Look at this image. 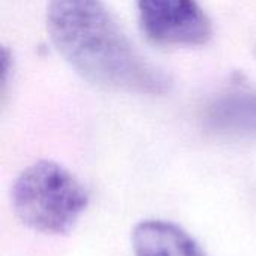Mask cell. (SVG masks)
<instances>
[{
  "label": "cell",
  "instance_id": "6da1fadb",
  "mask_svg": "<svg viewBox=\"0 0 256 256\" xmlns=\"http://www.w3.org/2000/svg\"><path fill=\"white\" fill-rule=\"evenodd\" d=\"M46 30L60 57L92 84L140 94H164L171 87L102 0H48Z\"/></svg>",
  "mask_w": 256,
  "mask_h": 256
},
{
  "label": "cell",
  "instance_id": "7a4b0ae2",
  "mask_svg": "<svg viewBox=\"0 0 256 256\" xmlns=\"http://www.w3.org/2000/svg\"><path fill=\"white\" fill-rule=\"evenodd\" d=\"M90 201L86 186L63 165L38 160L12 188V207L27 228L42 234H68Z\"/></svg>",
  "mask_w": 256,
  "mask_h": 256
},
{
  "label": "cell",
  "instance_id": "3957f363",
  "mask_svg": "<svg viewBox=\"0 0 256 256\" xmlns=\"http://www.w3.org/2000/svg\"><path fill=\"white\" fill-rule=\"evenodd\" d=\"M146 36L159 45L200 46L213 34L208 15L196 0H136Z\"/></svg>",
  "mask_w": 256,
  "mask_h": 256
},
{
  "label": "cell",
  "instance_id": "277c9868",
  "mask_svg": "<svg viewBox=\"0 0 256 256\" xmlns=\"http://www.w3.org/2000/svg\"><path fill=\"white\" fill-rule=\"evenodd\" d=\"M132 248L135 256H207L183 228L160 219L136 224Z\"/></svg>",
  "mask_w": 256,
  "mask_h": 256
},
{
  "label": "cell",
  "instance_id": "5b68a950",
  "mask_svg": "<svg viewBox=\"0 0 256 256\" xmlns=\"http://www.w3.org/2000/svg\"><path fill=\"white\" fill-rule=\"evenodd\" d=\"M213 118L230 129L256 130V94H237L224 100Z\"/></svg>",
  "mask_w": 256,
  "mask_h": 256
}]
</instances>
